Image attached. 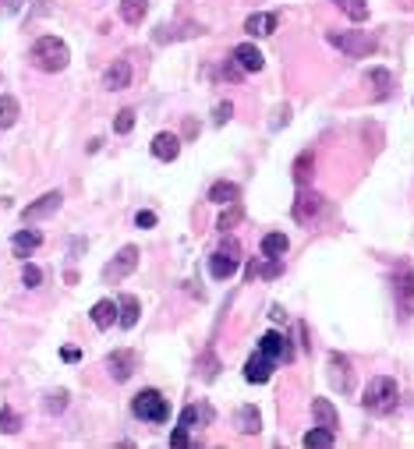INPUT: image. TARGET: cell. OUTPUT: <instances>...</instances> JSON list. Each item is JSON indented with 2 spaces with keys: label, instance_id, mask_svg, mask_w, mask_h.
I'll return each mask as SVG.
<instances>
[{
  "label": "cell",
  "instance_id": "13",
  "mask_svg": "<svg viewBox=\"0 0 414 449\" xmlns=\"http://www.w3.org/2000/svg\"><path fill=\"white\" fill-rule=\"evenodd\" d=\"M152 156L163 159V163H174L181 156V138L170 135V131H160L156 138H152Z\"/></svg>",
  "mask_w": 414,
  "mask_h": 449
},
{
  "label": "cell",
  "instance_id": "8",
  "mask_svg": "<svg viewBox=\"0 0 414 449\" xmlns=\"http://www.w3.org/2000/svg\"><path fill=\"white\" fill-rule=\"evenodd\" d=\"M230 61H234L241 71H263V64H266L263 50H258L255 43H237L234 53H230Z\"/></svg>",
  "mask_w": 414,
  "mask_h": 449
},
{
  "label": "cell",
  "instance_id": "2",
  "mask_svg": "<svg viewBox=\"0 0 414 449\" xmlns=\"http://www.w3.org/2000/svg\"><path fill=\"white\" fill-rule=\"evenodd\" d=\"M68 61H71V50H68L64 39H57V36H39V39L32 43V64H36V68H43V71H64Z\"/></svg>",
  "mask_w": 414,
  "mask_h": 449
},
{
  "label": "cell",
  "instance_id": "17",
  "mask_svg": "<svg viewBox=\"0 0 414 449\" xmlns=\"http://www.w3.org/2000/svg\"><path fill=\"white\" fill-rule=\"evenodd\" d=\"M138 315H142V304H138V297L124 294V297L117 301V322H121L124 329H131V325L138 322Z\"/></svg>",
  "mask_w": 414,
  "mask_h": 449
},
{
  "label": "cell",
  "instance_id": "31",
  "mask_svg": "<svg viewBox=\"0 0 414 449\" xmlns=\"http://www.w3.org/2000/svg\"><path fill=\"white\" fill-rule=\"evenodd\" d=\"M18 428H22V421H18V414H15L11 407L0 411V432H4V435H15Z\"/></svg>",
  "mask_w": 414,
  "mask_h": 449
},
{
  "label": "cell",
  "instance_id": "35",
  "mask_svg": "<svg viewBox=\"0 0 414 449\" xmlns=\"http://www.w3.org/2000/svg\"><path fill=\"white\" fill-rule=\"evenodd\" d=\"M198 368H202V378H205V382H213V378L220 375V361H213V358H202Z\"/></svg>",
  "mask_w": 414,
  "mask_h": 449
},
{
  "label": "cell",
  "instance_id": "22",
  "mask_svg": "<svg viewBox=\"0 0 414 449\" xmlns=\"http://www.w3.org/2000/svg\"><path fill=\"white\" fill-rule=\"evenodd\" d=\"M312 418H316V425H323V428H337V425H340V414H337V407H333L330 400H312Z\"/></svg>",
  "mask_w": 414,
  "mask_h": 449
},
{
  "label": "cell",
  "instance_id": "7",
  "mask_svg": "<svg viewBox=\"0 0 414 449\" xmlns=\"http://www.w3.org/2000/svg\"><path fill=\"white\" fill-rule=\"evenodd\" d=\"M61 202H64L61 191H46L43 198H36L32 205L22 209V219H29V223H32V219H46V216H54V212L61 209Z\"/></svg>",
  "mask_w": 414,
  "mask_h": 449
},
{
  "label": "cell",
  "instance_id": "14",
  "mask_svg": "<svg viewBox=\"0 0 414 449\" xmlns=\"http://www.w3.org/2000/svg\"><path fill=\"white\" fill-rule=\"evenodd\" d=\"M258 351L269 354L273 361H290V347H287V340L280 332H266L263 340H258Z\"/></svg>",
  "mask_w": 414,
  "mask_h": 449
},
{
  "label": "cell",
  "instance_id": "1",
  "mask_svg": "<svg viewBox=\"0 0 414 449\" xmlns=\"http://www.w3.org/2000/svg\"><path fill=\"white\" fill-rule=\"evenodd\" d=\"M397 400H400V392H397V382L390 375H376L365 385V392H361V407L372 411V414H393Z\"/></svg>",
  "mask_w": 414,
  "mask_h": 449
},
{
  "label": "cell",
  "instance_id": "24",
  "mask_svg": "<svg viewBox=\"0 0 414 449\" xmlns=\"http://www.w3.org/2000/svg\"><path fill=\"white\" fill-rule=\"evenodd\" d=\"M145 11H149V0H121V18L128 25H142Z\"/></svg>",
  "mask_w": 414,
  "mask_h": 449
},
{
  "label": "cell",
  "instance_id": "41",
  "mask_svg": "<svg viewBox=\"0 0 414 449\" xmlns=\"http://www.w3.org/2000/svg\"><path fill=\"white\" fill-rule=\"evenodd\" d=\"M369 78H372L376 85H383V89H390V82H393V78H390V71H383V68H376V71H369Z\"/></svg>",
  "mask_w": 414,
  "mask_h": 449
},
{
  "label": "cell",
  "instance_id": "42",
  "mask_svg": "<svg viewBox=\"0 0 414 449\" xmlns=\"http://www.w3.org/2000/svg\"><path fill=\"white\" fill-rule=\"evenodd\" d=\"M280 272H283V265H280V262H273V258L263 265V276H266V279H273V276H280Z\"/></svg>",
  "mask_w": 414,
  "mask_h": 449
},
{
  "label": "cell",
  "instance_id": "39",
  "mask_svg": "<svg viewBox=\"0 0 414 449\" xmlns=\"http://www.w3.org/2000/svg\"><path fill=\"white\" fill-rule=\"evenodd\" d=\"M195 421H198V404L181 411V428H195Z\"/></svg>",
  "mask_w": 414,
  "mask_h": 449
},
{
  "label": "cell",
  "instance_id": "29",
  "mask_svg": "<svg viewBox=\"0 0 414 449\" xmlns=\"http://www.w3.org/2000/svg\"><path fill=\"white\" fill-rule=\"evenodd\" d=\"M18 121V99L15 96H0V131L11 128Z\"/></svg>",
  "mask_w": 414,
  "mask_h": 449
},
{
  "label": "cell",
  "instance_id": "46",
  "mask_svg": "<svg viewBox=\"0 0 414 449\" xmlns=\"http://www.w3.org/2000/svg\"><path fill=\"white\" fill-rule=\"evenodd\" d=\"M184 135H188V138H195V135H198V124H188V121H184Z\"/></svg>",
  "mask_w": 414,
  "mask_h": 449
},
{
  "label": "cell",
  "instance_id": "10",
  "mask_svg": "<svg viewBox=\"0 0 414 449\" xmlns=\"http://www.w3.org/2000/svg\"><path fill=\"white\" fill-rule=\"evenodd\" d=\"M326 209V198L323 195H316V191H301L297 195V202H294V209H290V216L297 219V223H308L316 212H323Z\"/></svg>",
  "mask_w": 414,
  "mask_h": 449
},
{
  "label": "cell",
  "instance_id": "45",
  "mask_svg": "<svg viewBox=\"0 0 414 449\" xmlns=\"http://www.w3.org/2000/svg\"><path fill=\"white\" fill-rule=\"evenodd\" d=\"M223 251H230V255H234V258H241V248H237V244H234V241H223Z\"/></svg>",
  "mask_w": 414,
  "mask_h": 449
},
{
  "label": "cell",
  "instance_id": "40",
  "mask_svg": "<svg viewBox=\"0 0 414 449\" xmlns=\"http://www.w3.org/2000/svg\"><path fill=\"white\" fill-rule=\"evenodd\" d=\"M135 223H138L142 230H149V227H156V212H149V209H142V212L135 216Z\"/></svg>",
  "mask_w": 414,
  "mask_h": 449
},
{
  "label": "cell",
  "instance_id": "38",
  "mask_svg": "<svg viewBox=\"0 0 414 449\" xmlns=\"http://www.w3.org/2000/svg\"><path fill=\"white\" fill-rule=\"evenodd\" d=\"M188 442H191L188 428H181V425H177V428H174V435H170V446H174V449H184Z\"/></svg>",
  "mask_w": 414,
  "mask_h": 449
},
{
  "label": "cell",
  "instance_id": "5",
  "mask_svg": "<svg viewBox=\"0 0 414 449\" xmlns=\"http://www.w3.org/2000/svg\"><path fill=\"white\" fill-rule=\"evenodd\" d=\"M326 375H330V385L337 392H350L354 389V378H350V361L343 354H330L326 358Z\"/></svg>",
  "mask_w": 414,
  "mask_h": 449
},
{
  "label": "cell",
  "instance_id": "19",
  "mask_svg": "<svg viewBox=\"0 0 414 449\" xmlns=\"http://www.w3.org/2000/svg\"><path fill=\"white\" fill-rule=\"evenodd\" d=\"M92 322H96L99 329H110V325L117 322V301H107V297L96 301V304H92Z\"/></svg>",
  "mask_w": 414,
  "mask_h": 449
},
{
  "label": "cell",
  "instance_id": "43",
  "mask_svg": "<svg viewBox=\"0 0 414 449\" xmlns=\"http://www.w3.org/2000/svg\"><path fill=\"white\" fill-rule=\"evenodd\" d=\"M61 358L75 365V361H82V351H78V347H64V351H61Z\"/></svg>",
  "mask_w": 414,
  "mask_h": 449
},
{
  "label": "cell",
  "instance_id": "44",
  "mask_svg": "<svg viewBox=\"0 0 414 449\" xmlns=\"http://www.w3.org/2000/svg\"><path fill=\"white\" fill-rule=\"evenodd\" d=\"M22 8V0H0V11H8V15H18Z\"/></svg>",
  "mask_w": 414,
  "mask_h": 449
},
{
  "label": "cell",
  "instance_id": "21",
  "mask_svg": "<svg viewBox=\"0 0 414 449\" xmlns=\"http://www.w3.org/2000/svg\"><path fill=\"white\" fill-rule=\"evenodd\" d=\"M11 244H15V255H18V258H29V251H36V248L43 244V234H39V230H18Z\"/></svg>",
  "mask_w": 414,
  "mask_h": 449
},
{
  "label": "cell",
  "instance_id": "26",
  "mask_svg": "<svg viewBox=\"0 0 414 449\" xmlns=\"http://www.w3.org/2000/svg\"><path fill=\"white\" fill-rule=\"evenodd\" d=\"M312 170H316V156H312V152H301V156L294 159V181L304 188L308 181H312Z\"/></svg>",
  "mask_w": 414,
  "mask_h": 449
},
{
  "label": "cell",
  "instance_id": "34",
  "mask_svg": "<svg viewBox=\"0 0 414 449\" xmlns=\"http://www.w3.org/2000/svg\"><path fill=\"white\" fill-rule=\"evenodd\" d=\"M68 407V392H50V397H46V411L50 414H61Z\"/></svg>",
  "mask_w": 414,
  "mask_h": 449
},
{
  "label": "cell",
  "instance_id": "9",
  "mask_svg": "<svg viewBox=\"0 0 414 449\" xmlns=\"http://www.w3.org/2000/svg\"><path fill=\"white\" fill-rule=\"evenodd\" d=\"M135 265H138V248H135V244H128V248H121V251L114 255V262H110L107 269H103V276H107V279H124Z\"/></svg>",
  "mask_w": 414,
  "mask_h": 449
},
{
  "label": "cell",
  "instance_id": "20",
  "mask_svg": "<svg viewBox=\"0 0 414 449\" xmlns=\"http://www.w3.org/2000/svg\"><path fill=\"white\" fill-rule=\"evenodd\" d=\"M237 198H241V188L230 184V181H216V184L209 188V202H213V205H230V202H237Z\"/></svg>",
  "mask_w": 414,
  "mask_h": 449
},
{
  "label": "cell",
  "instance_id": "15",
  "mask_svg": "<svg viewBox=\"0 0 414 449\" xmlns=\"http://www.w3.org/2000/svg\"><path fill=\"white\" fill-rule=\"evenodd\" d=\"M237 265H241V258H234L230 251H216V255L209 258V276L227 279V276H234V272H237Z\"/></svg>",
  "mask_w": 414,
  "mask_h": 449
},
{
  "label": "cell",
  "instance_id": "4",
  "mask_svg": "<svg viewBox=\"0 0 414 449\" xmlns=\"http://www.w3.org/2000/svg\"><path fill=\"white\" fill-rule=\"evenodd\" d=\"M131 411H135V418H142V421H156V425H163V421L170 418V404L163 400L160 389H142L138 397L131 400Z\"/></svg>",
  "mask_w": 414,
  "mask_h": 449
},
{
  "label": "cell",
  "instance_id": "6",
  "mask_svg": "<svg viewBox=\"0 0 414 449\" xmlns=\"http://www.w3.org/2000/svg\"><path fill=\"white\" fill-rule=\"evenodd\" d=\"M273 368H276V361H273L269 354H263V351H255V354H251V358L244 361V378H248L251 385H263V382H269Z\"/></svg>",
  "mask_w": 414,
  "mask_h": 449
},
{
  "label": "cell",
  "instance_id": "37",
  "mask_svg": "<svg viewBox=\"0 0 414 449\" xmlns=\"http://www.w3.org/2000/svg\"><path fill=\"white\" fill-rule=\"evenodd\" d=\"M230 114H234V103H227V99H223V103L213 110V121H216V124H227V121H230Z\"/></svg>",
  "mask_w": 414,
  "mask_h": 449
},
{
  "label": "cell",
  "instance_id": "18",
  "mask_svg": "<svg viewBox=\"0 0 414 449\" xmlns=\"http://www.w3.org/2000/svg\"><path fill=\"white\" fill-rule=\"evenodd\" d=\"M107 365H110V375H114L117 382H128V378H131V365H135V358H131V351H114Z\"/></svg>",
  "mask_w": 414,
  "mask_h": 449
},
{
  "label": "cell",
  "instance_id": "28",
  "mask_svg": "<svg viewBox=\"0 0 414 449\" xmlns=\"http://www.w3.org/2000/svg\"><path fill=\"white\" fill-rule=\"evenodd\" d=\"M258 248H263V255H266V258H280V255L290 248V241H287L283 234H266Z\"/></svg>",
  "mask_w": 414,
  "mask_h": 449
},
{
  "label": "cell",
  "instance_id": "36",
  "mask_svg": "<svg viewBox=\"0 0 414 449\" xmlns=\"http://www.w3.org/2000/svg\"><path fill=\"white\" fill-rule=\"evenodd\" d=\"M22 284H25V287H39V284H43V272H39L36 265H25V269H22Z\"/></svg>",
  "mask_w": 414,
  "mask_h": 449
},
{
  "label": "cell",
  "instance_id": "32",
  "mask_svg": "<svg viewBox=\"0 0 414 449\" xmlns=\"http://www.w3.org/2000/svg\"><path fill=\"white\" fill-rule=\"evenodd\" d=\"M397 294H400V304H407V297L414 294V272H400L397 276Z\"/></svg>",
  "mask_w": 414,
  "mask_h": 449
},
{
  "label": "cell",
  "instance_id": "30",
  "mask_svg": "<svg viewBox=\"0 0 414 449\" xmlns=\"http://www.w3.org/2000/svg\"><path fill=\"white\" fill-rule=\"evenodd\" d=\"M241 428L248 432V435H258L263 432V418H258V411L248 404V407H241Z\"/></svg>",
  "mask_w": 414,
  "mask_h": 449
},
{
  "label": "cell",
  "instance_id": "16",
  "mask_svg": "<svg viewBox=\"0 0 414 449\" xmlns=\"http://www.w3.org/2000/svg\"><path fill=\"white\" fill-rule=\"evenodd\" d=\"M276 25H280L276 15H251V18L244 22V32H248V36H273Z\"/></svg>",
  "mask_w": 414,
  "mask_h": 449
},
{
  "label": "cell",
  "instance_id": "27",
  "mask_svg": "<svg viewBox=\"0 0 414 449\" xmlns=\"http://www.w3.org/2000/svg\"><path fill=\"white\" fill-rule=\"evenodd\" d=\"M241 219H244V202L237 198V202H230V205H227V212L216 219V230H230V227H237Z\"/></svg>",
  "mask_w": 414,
  "mask_h": 449
},
{
  "label": "cell",
  "instance_id": "11",
  "mask_svg": "<svg viewBox=\"0 0 414 449\" xmlns=\"http://www.w3.org/2000/svg\"><path fill=\"white\" fill-rule=\"evenodd\" d=\"M205 29L198 22H174V25H163L152 32V39L156 43H174V39H191V36H202Z\"/></svg>",
  "mask_w": 414,
  "mask_h": 449
},
{
  "label": "cell",
  "instance_id": "12",
  "mask_svg": "<svg viewBox=\"0 0 414 449\" xmlns=\"http://www.w3.org/2000/svg\"><path fill=\"white\" fill-rule=\"evenodd\" d=\"M131 85V64L128 61H114L107 71H103V89H110V92H121Z\"/></svg>",
  "mask_w": 414,
  "mask_h": 449
},
{
  "label": "cell",
  "instance_id": "33",
  "mask_svg": "<svg viewBox=\"0 0 414 449\" xmlns=\"http://www.w3.org/2000/svg\"><path fill=\"white\" fill-rule=\"evenodd\" d=\"M131 128H135V114H131V110H121V114L114 117V131L117 135H128Z\"/></svg>",
  "mask_w": 414,
  "mask_h": 449
},
{
  "label": "cell",
  "instance_id": "3",
  "mask_svg": "<svg viewBox=\"0 0 414 449\" xmlns=\"http://www.w3.org/2000/svg\"><path fill=\"white\" fill-rule=\"evenodd\" d=\"M326 39L337 46V50H343L347 57H372V53L379 50V43H376V36L372 32H326Z\"/></svg>",
  "mask_w": 414,
  "mask_h": 449
},
{
  "label": "cell",
  "instance_id": "25",
  "mask_svg": "<svg viewBox=\"0 0 414 449\" xmlns=\"http://www.w3.org/2000/svg\"><path fill=\"white\" fill-rule=\"evenodd\" d=\"M301 442H304L308 449H330V446L337 442V435H333V428H323V425H319V428H312V432H308Z\"/></svg>",
  "mask_w": 414,
  "mask_h": 449
},
{
  "label": "cell",
  "instance_id": "23",
  "mask_svg": "<svg viewBox=\"0 0 414 449\" xmlns=\"http://www.w3.org/2000/svg\"><path fill=\"white\" fill-rule=\"evenodd\" d=\"M333 4H337L350 22H357V25L369 22V0H333Z\"/></svg>",
  "mask_w": 414,
  "mask_h": 449
}]
</instances>
